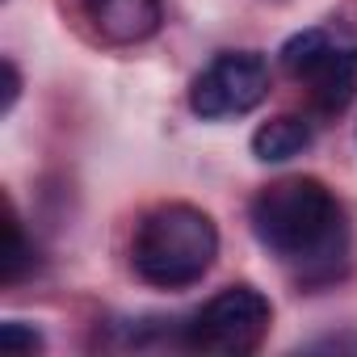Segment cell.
<instances>
[{
  "label": "cell",
  "mask_w": 357,
  "mask_h": 357,
  "mask_svg": "<svg viewBox=\"0 0 357 357\" xmlns=\"http://www.w3.org/2000/svg\"><path fill=\"white\" fill-rule=\"evenodd\" d=\"M0 349L5 353H34V349H43V336L34 328H26V324L9 319L5 328H0Z\"/></svg>",
  "instance_id": "9"
},
{
  "label": "cell",
  "mask_w": 357,
  "mask_h": 357,
  "mask_svg": "<svg viewBox=\"0 0 357 357\" xmlns=\"http://www.w3.org/2000/svg\"><path fill=\"white\" fill-rule=\"evenodd\" d=\"M219 257V227L206 211L190 202L151 206L130 240L135 278L155 290H185L211 273Z\"/></svg>",
  "instance_id": "2"
},
{
  "label": "cell",
  "mask_w": 357,
  "mask_h": 357,
  "mask_svg": "<svg viewBox=\"0 0 357 357\" xmlns=\"http://www.w3.org/2000/svg\"><path fill=\"white\" fill-rule=\"evenodd\" d=\"M282 68L307 84L315 114L336 118L357 97V47L336 43L328 30H303L282 47Z\"/></svg>",
  "instance_id": "4"
},
{
  "label": "cell",
  "mask_w": 357,
  "mask_h": 357,
  "mask_svg": "<svg viewBox=\"0 0 357 357\" xmlns=\"http://www.w3.org/2000/svg\"><path fill=\"white\" fill-rule=\"evenodd\" d=\"M265 97H269V63L257 51H223L190 84V109L206 122L244 118Z\"/></svg>",
  "instance_id": "5"
},
{
  "label": "cell",
  "mask_w": 357,
  "mask_h": 357,
  "mask_svg": "<svg viewBox=\"0 0 357 357\" xmlns=\"http://www.w3.org/2000/svg\"><path fill=\"white\" fill-rule=\"evenodd\" d=\"M17 93H22V76H17V63L5 59V114L17 105Z\"/></svg>",
  "instance_id": "10"
},
{
  "label": "cell",
  "mask_w": 357,
  "mask_h": 357,
  "mask_svg": "<svg viewBox=\"0 0 357 357\" xmlns=\"http://www.w3.org/2000/svg\"><path fill=\"white\" fill-rule=\"evenodd\" d=\"M84 13L109 47L147 43L164 22L160 0H84Z\"/></svg>",
  "instance_id": "6"
},
{
  "label": "cell",
  "mask_w": 357,
  "mask_h": 357,
  "mask_svg": "<svg viewBox=\"0 0 357 357\" xmlns=\"http://www.w3.org/2000/svg\"><path fill=\"white\" fill-rule=\"evenodd\" d=\"M311 139H315V130H311L307 118H298V114H278V118H269V122H261V126L252 130V155H257L261 164H282V160L303 155V151L311 147Z\"/></svg>",
  "instance_id": "7"
},
{
  "label": "cell",
  "mask_w": 357,
  "mask_h": 357,
  "mask_svg": "<svg viewBox=\"0 0 357 357\" xmlns=\"http://www.w3.org/2000/svg\"><path fill=\"white\" fill-rule=\"evenodd\" d=\"M273 324V307L257 286H227L194 311L185 324V349L215 357H248L265 344Z\"/></svg>",
  "instance_id": "3"
},
{
  "label": "cell",
  "mask_w": 357,
  "mask_h": 357,
  "mask_svg": "<svg viewBox=\"0 0 357 357\" xmlns=\"http://www.w3.org/2000/svg\"><path fill=\"white\" fill-rule=\"evenodd\" d=\"M252 236L294 273L298 286H328L349 265V219L319 176H282L248 206Z\"/></svg>",
  "instance_id": "1"
},
{
  "label": "cell",
  "mask_w": 357,
  "mask_h": 357,
  "mask_svg": "<svg viewBox=\"0 0 357 357\" xmlns=\"http://www.w3.org/2000/svg\"><path fill=\"white\" fill-rule=\"evenodd\" d=\"M5 236H9V248H5V286H17V282L26 278V269L34 265V248L26 244V231H22V219H17L13 206H9Z\"/></svg>",
  "instance_id": "8"
}]
</instances>
